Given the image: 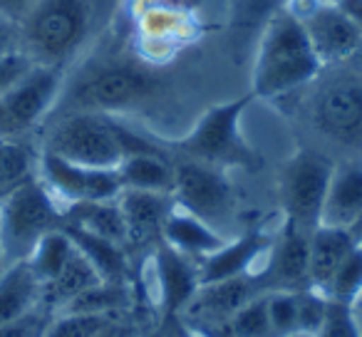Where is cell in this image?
Masks as SVG:
<instances>
[{
	"mask_svg": "<svg viewBox=\"0 0 362 337\" xmlns=\"http://www.w3.org/2000/svg\"><path fill=\"white\" fill-rule=\"evenodd\" d=\"M62 85H65L62 67L35 65L6 97H0L18 134L28 136L33 129L45 124L60 100Z\"/></svg>",
	"mask_w": 362,
	"mask_h": 337,
	"instance_id": "obj_12",
	"label": "cell"
},
{
	"mask_svg": "<svg viewBox=\"0 0 362 337\" xmlns=\"http://www.w3.org/2000/svg\"><path fill=\"white\" fill-rule=\"evenodd\" d=\"M37 179L57 199L62 208L82 201H112L122 194L117 169H90L40 151Z\"/></svg>",
	"mask_w": 362,
	"mask_h": 337,
	"instance_id": "obj_10",
	"label": "cell"
},
{
	"mask_svg": "<svg viewBox=\"0 0 362 337\" xmlns=\"http://www.w3.org/2000/svg\"><path fill=\"white\" fill-rule=\"evenodd\" d=\"M72 253H75V243L70 241V236L60 226L57 231H50L37 241V246L25 258V263L30 266L33 276L40 280V285H47L60 276V271L67 266Z\"/></svg>",
	"mask_w": 362,
	"mask_h": 337,
	"instance_id": "obj_28",
	"label": "cell"
},
{
	"mask_svg": "<svg viewBox=\"0 0 362 337\" xmlns=\"http://www.w3.org/2000/svg\"><path fill=\"white\" fill-rule=\"evenodd\" d=\"M90 25L87 0H37L21 23V50L35 65L62 67L82 45Z\"/></svg>",
	"mask_w": 362,
	"mask_h": 337,
	"instance_id": "obj_4",
	"label": "cell"
},
{
	"mask_svg": "<svg viewBox=\"0 0 362 337\" xmlns=\"http://www.w3.org/2000/svg\"><path fill=\"white\" fill-rule=\"evenodd\" d=\"M174 206L194 213L216 228L233 213V187L221 166L206 161L184 159L174 164V187H171Z\"/></svg>",
	"mask_w": 362,
	"mask_h": 337,
	"instance_id": "obj_9",
	"label": "cell"
},
{
	"mask_svg": "<svg viewBox=\"0 0 362 337\" xmlns=\"http://www.w3.org/2000/svg\"><path fill=\"white\" fill-rule=\"evenodd\" d=\"M298 300H300V290L266 292V307H268V320H271L273 337L298 335Z\"/></svg>",
	"mask_w": 362,
	"mask_h": 337,
	"instance_id": "obj_31",
	"label": "cell"
},
{
	"mask_svg": "<svg viewBox=\"0 0 362 337\" xmlns=\"http://www.w3.org/2000/svg\"><path fill=\"white\" fill-rule=\"evenodd\" d=\"M327 312V297L322 292L305 288L300 290V300H298V335L303 337H315L317 330L325 322Z\"/></svg>",
	"mask_w": 362,
	"mask_h": 337,
	"instance_id": "obj_33",
	"label": "cell"
},
{
	"mask_svg": "<svg viewBox=\"0 0 362 337\" xmlns=\"http://www.w3.org/2000/svg\"><path fill=\"white\" fill-rule=\"evenodd\" d=\"M362 218V161L335 166L322 203L320 226L352 228Z\"/></svg>",
	"mask_w": 362,
	"mask_h": 337,
	"instance_id": "obj_18",
	"label": "cell"
},
{
	"mask_svg": "<svg viewBox=\"0 0 362 337\" xmlns=\"http://www.w3.org/2000/svg\"><path fill=\"white\" fill-rule=\"evenodd\" d=\"M151 337H197L192 332V327L184 322L181 315H164V322H161L159 332Z\"/></svg>",
	"mask_w": 362,
	"mask_h": 337,
	"instance_id": "obj_39",
	"label": "cell"
},
{
	"mask_svg": "<svg viewBox=\"0 0 362 337\" xmlns=\"http://www.w3.org/2000/svg\"><path fill=\"white\" fill-rule=\"evenodd\" d=\"M362 295V246L355 243L345 261L340 263L337 273L332 276L330 285L325 290V297L332 302H342V305H355L357 297Z\"/></svg>",
	"mask_w": 362,
	"mask_h": 337,
	"instance_id": "obj_29",
	"label": "cell"
},
{
	"mask_svg": "<svg viewBox=\"0 0 362 337\" xmlns=\"http://www.w3.org/2000/svg\"><path fill=\"white\" fill-rule=\"evenodd\" d=\"M146 337H151V335H146Z\"/></svg>",
	"mask_w": 362,
	"mask_h": 337,
	"instance_id": "obj_49",
	"label": "cell"
},
{
	"mask_svg": "<svg viewBox=\"0 0 362 337\" xmlns=\"http://www.w3.org/2000/svg\"><path fill=\"white\" fill-rule=\"evenodd\" d=\"M176 3H187V0H176Z\"/></svg>",
	"mask_w": 362,
	"mask_h": 337,
	"instance_id": "obj_48",
	"label": "cell"
},
{
	"mask_svg": "<svg viewBox=\"0 0 362 337\" xmlns=\"http://www.w3.org/2000/svg\"><path fill=\"white\" fill-rule=\"evenodd\" d=\"M322 72L300 20L293 13L278 11L261 32L253 67V97L276 100L313 82Z\"/></svg>",
	"mask_w": 362,
	"mask_h": 337,
	"instance_id": "obj_2",
	"label": "cell"
},
{
	"mask_svg": "<svg viewBox=\"0 0 362 337\" xmlns=\"http://www.w3.org/2000/svg\"><path fill=\"white\" fill-rule=\"evenodd\" d=\"M159 87L154 72L134 65V62H102L85 67L70 82L65 80L50 117L70 114V112H90V114L115 117L117 112L134 110L146 102ZM47 117V119H50Z\"/></svg>",
	"mask_w": 362,
	"mask_h": 337,
	"instance_id": "obj_3",
	"label": "cell"
},
{
	"mask_svg": "<svg viewBox=\"0 0 362 337\" xmlns=\"http://www.w3.org/2000/svg\"><path fill=\"white\" fill-rule=\"evenodd\" d=\"M226 327L231 332V337H273L271 320H268V307H266V292L248 300L228 320Z\"/></svg>",
	"mask_w": 362,
	"mask_h": 337,
	"instance_id": "obj_32",
	"label": "cell"
},
{
	"mask_svg": "<svg viewBox=\"0 0 362 337\" xmlns=\"http://www.w3.org/2000/svg\"><path fill=\"white\" fill-rule=\"evenodd\" d=\"M21 50V25L0 16V57Z\"/></svg>",
	"mask_w": 362,
	"mask_h": 337,
	"instance_id": "obj_37",
	"label": "cell"
},
{
	"mask_svg": "<svg viewBox=\"0 0 362 337\" xmlns=\"http://www.w3.org/2000/svg\"><path fill=\"white\" fill-rule=\"evenodd\" d=\"M122 317L85 315V312H55L42 337H95Z\"/></svg>",
	"mask_w": 362,
	"mask_h": 337,
	"instance_id": "obj_30",
	"label": "cell"
},
{
	"mask_svg": "<svg viewBox=\"0 0 362 337\" xmlns=\"http://www.w3.org/2000/svg\"><path fill=\"white\" fill-rule=\"evenodd\" d=\"M117 174H119L122 189L171 194V187H174V164H169L164 154L127 156L117 166Z\"/></svg>",
	"mask_w": 362,
	"mask_h": 337,
	"instance_id": "obj_24",
	"label": "cell"
},
{
	"mask_svg": "<svg viewBox=\"0 0 362 337\" xmlns=\"http://www.w3.org/2000/svg\"><path fill=\"white\" fill-rule=\"evenodd\" d=\"M95 337H136V335H134V330H132L129 325H124L122 320H117V322H112L110 327H105V330H102L100 335H95Z\"/></svg>",
	"mask_w": 362,
	"mask_h": 337,
	"instance_id": "obj_41",
	"label": "cell"
},
{
	"mask_svg": "<svg viewBox=\"0 0 362 337\" xmlns=\"http://www.w3.org/2000/svg\"><path fill=\"white\" fill-rule=\"evenodd\" d=\"M45 124L40 151L90 169H117L127 156L134 154H164L149 139L107 114L70 112L50 117Z\"/></svg>",
	"mask_w": 362,
	"mask_h": 337,
	"instance_id": "obj_1",
	"label": "cell"
},
{
	"mask_svg": "<svg viewBox=\"0 0 362 337\" xmlns=\"http://www.w3.org/2000/svg\"><path fill=\"white\" fill-rule=\"evenodd\" d=\"M151 263H154L156 295H159L161 310L164 315H181L202 288L199 261L174 251L166 243H159L151 251Z\"/></svg>",
	"mask_w": 362,
	"mask_h": 337,
	"instance_id": "obj_16",
	"label": "cell"
},
{
	"mask_svg": "<svg viewBox=\"0 0 362 337\" xmlns=\"http://www.w3.org/2000/svg\"><path fill=\"white\" fill-rule=\"evenodd\" d=\"M261 288H258L256 278L248 273V276L228 278V280L218 283H206L197 290V295L192 297L181 317L187 325H218L226 327L228 320L246 305L248 300H253L256 295H261Z\"/></svg>",
	"mask_w": 362,
	"mask_h": 337,
	"instance_id": "obj_14",
	"label": "cell"
},
{
	"mask_svg": "<svg viewBox=\"0 0 362 337\" xmlns=\"http://www.w3.org/2000/svg\"><path fill=\"white\" fill-rule=\"evenodd\" d=\"M62 231L70 236V241L75 243V248L92 263L100 278L105 283H129V256L127 248L119 243H112L107 238L92 236L87 231H80L75 226H65Z\"/></svg>",
	"mask_w": 362,
	"mask_h": 337,
	"instance_id": "obj_21",
	"label": "cell"
},
{
	"mask_svg": "<svg viewBox=\"0 0 362 337\" xmlns=\"http://www.w3.org/2000/svg\"><path fill=\"white\" fill-rule=\"evenodd\" d=\"M132 305V288L129 283H97L87 288L85 292L67 302L57 312H85V315H112L122 317Z\"/></svg>",
	"mask_w": 362,
	"mask_h": 337,
	"instance_id": "obj_27",
	"label": "cell"
},
{
	"mask_svg": "<svg viewBox=\"0 0 362 337\" xmlns=\"http://www.w3.org/2000/svg\"><path fill=\"white\" fill-rule=\"evenodd\" d=\"M315 337H362L352 307L342 305V302L327 300L325 322H322V327L317 330Z\"/></svg>",
	"mask_w": 362,
	"mask_h": 337,
	"instance_id": "obj_34",
	"label": "cell"
},
{
	"mask_svg": "<svg viewBox=\"0 0 362 337\" xmlns=\"http://www.w3.org/2000/svg\"><path fill=\"white\" fill-rule=\"evenodd\" d=\"M42 305V285L25 261L13 263L0 276V325Z\"/></svg>",
	"mask_w": 362,
	"mask_h": 337,
	"instance_id": "obj_22",
	"label": "cell"
},
{
	"mask_svg": "<svg viewBox=\"0 0 362 337\" xmlns=\"http://www.w3.org/2000/svg\"><path fill=\"white\" fill-rule=\"evenodd\" d=\"M310 233L293 223H283L281 233L273 236L266 261L258 273H253L263 292L273 290H305L308 266H310Z\"/></svg>",
	"mask_w": 362,
	"mask_h": 337,
	"instance_id": "obj_11",
	"label": "cell"
},
{
	"mask_svg": "<svg viewBox=\"0 0 362 337\" xmlns=\"http://www.w3.org/2000/svg\"><path fill=\"white\" fill-rule=\"evenodd\" d=\"M62 223L87 231L92 236L107 238L112 243H119V246L127 243L124 218H122V208L117 199H112V201H82L65 206L62 208Z\"/></svg>",
	"mask_w": 362,
	"mask_h": 337,
	"instance_id": "obj_23",
	"label": "cell"
},
{
	"mask_svg": "<svg viewBox=\"0 0 362 337\" xmlns=\"http://www.w3.org/2000/svg\"><path fill=\"white\" fill-rule=\"evenodd\" d=\"M335 70V67H330ZM310 119L322 136L337 144H362V75L350 65L335 70L313 95Z\"/></svg>",
	"mask_w": 362,
	"mask_h": 337,
	"instance_id": "obj_7",
	"label": "cell"
},
{
	"mask_svg": "<svg viewBox=\"0 0 362 337\" xmlns=\"http://www.w3.org/2000/svg\"><path fill=\"white\" fill-rule=\"evenodd\" d=\"M37 6V0H0V16L21 25L25 16Z\"/></svg>",
	"mask_w": 362,
	"mask_h": 337,
	"instance_id": "obj_38",
	"label": "cell"
},
{
	"mask_svg": "<svg viewBox=\"0 0 362 337\" xmlns=\"http://www.w3.org/2000/svg\"><path fill=\"white\" fill-rule=\"evenodd\" d=\"M271 243L273 236L263 231H248L233 241H226L223 248L199 261V280L202 285H206V283L228 280L248 273L253 276V268L261 258H266Z\"/></svg>",
	"mask_w": 362,
	"mask_h": 337,
	"instance_id": "obj_17",
	"label": "cell"
},
{
	"mask_svg": "<svg viewBox=\"0 0 362 337\" xmlns=\"http://www.w3.org/2000/svg\"><path fill=\"white\" fill-rule=\"evenodd\" d=\"M8 266H11V263H8L6 251H3V246H0V276H3V273L8 271Z\"/></svg>",
	"mask_w": 362,
	"mask_h": 337,
	"instance_id": "obj_45",
	"label": "cell"
},
{
	"mask_svg": "<svg viewBox=\"0 0 362 337\" xmlns=\"http://www.w3.org/2000/svg\"><path fill=\"white\" fill-rule=\"evenodd\" d=\"M164 243L184 256L194 258V261H202V258L211 256L218 248L226 246V238L221 236L218 228L209 226L194 213L174 206L164 223Z\"/></svg>",
	"mask_w": 362,
	"mask_h": 337,
	"instance_id": "obj_19",
	"label": "cell"
},
{
	"mask_svg": "<svg viewBox=\"0 0 362 337\" xmlns=\"http://www.w3.org/2000/svg\"><path fill=\"white\" fill-rule=\"evenodd\" d=\"M37 159H40V146L30 144L28 136L0 139V199L37 177Z\"/></svg>",
	"mask_w": 362,
	"mask_h": 337,
	"instance_id": "obj_26",
	"label": "cell"
},
{
	"mask_svg": "<svg viewBox=\"0 0 362 337\" xmlns=\"http://www.w3.org/2000/svg\"><path fill=\"white\" fill-rule=\"evenodd\" d=\"M332 164L327 156L317 151H298L283 169L281 177V201L286 211V221L303 231H315L320 226L322 203L330 187Z\"/></svg>",
	"mask_w": 362,
	"mask_h": 337,
	"instance_id": "obj_8",
	"label": "cell"
},
{
	"mask_svg": "<svg viewBox=\"0 0 362 337\" xmlns=\"http://www.w3.org/2000/svg\"><path fill=\"white\" fill-rule=\"evenodd\" d=\"M345 65H350L352 70H355V72H360V75H362V42H360V45H357V50L352 52V57L345 62Z\"/></svg>",
	"mask_w": 362,
	"mask_h": 337,
	"instance_id": "obj_43",
	"label": "cell"
},
{
	"mask_svg": "<svg viewBox=\"0 0 362 337\" xmlns=\"http://www.w3.org/2000/svg\"><path fill=\"white\" fill-rule=\"evenodd\" d=\"M350 233H352V238H355V241H357V243H360V246H362V218H360V221L355 223V226L350 228Z\"/></svg>",
	"mask_w": 362,
	"mask_h": 337,
	"instance_id": "obj_44",
	"label": "cell"
},
{
	"mask_svg": "<svg viewBox=\"0 0 362 337\" xmlns=\"http://www.w3.org/2000/svg\"><path fill=\"white\" fill-rule=\"evenodd\" d=\"M320 3H340V0H320Z\"/></svg>",
	"mask_w": 362,
	"mask_h": 337,
	"instance_id": "obj_47",
	"label": "cell"
},
{
	"mask_svg": "<svg viewBox=\"0 0 362 337\" xmlns=\"http://www.w3.org/2000/svg\"><path fill=\"white\" fill-rule=\"evenodd\" d=\"M52 320V312L47 307H35L28 315L16 317L11 322L0 325V337H42Z\"/></svg>",
	"mask_w": 362,
	"mask_h": 337,
	"instance_id": "obj_35",
	"label": "cell"
},
{
	"mask_svg": "<svg viewBox=\"0 0 362 337\" xmlns=\"http://www.w3.org/2000/svg\"><path fill=\"white\" fill-rule=\"evenodd\" d=\"M298 20H300L322 70L345 65L362 42V30L337 3H315Z\"/></svg>",
	"mask_w": 362,
	"mask_h": 337,
	"instance_id": "obj_13",
	"label": "cell"
},
{
	"mask_svg": "<svg viewBox=\"0 0 362 337\" xmlns=\"http://www.w3.org/2000/svg\"><path fill=\"white\" fill-rule=\"evenodd\" d=\"M337 6H340L342 11L352 18V23L362 30V0H340Z\"/></svg>",
	"mask_w": 362,
	"mask_h": 337,
	"instance_id": "obj_40",
	"label": "cell"
},
{
	"mask_svg": "<svg viewBox=\"0 0 362 337\" xmlns=\"http://www.w3.org/2000/svg\"><path fill=\"white\" fill-rule=\"evenodd\" d=\"M62 226V206L37 177L0 199V246L8 263H21L42 236Z\"/></svg>",
	"mask_w": 362,
	"mask_h": 337,
	"instance_id": "obj_5",
	"label": "cell"
},
{
	"mask_svg": "<svg viewBox=\"0 0 362 337\" xmlns=\"http://www.w3.org/2000/svg\"><path fill=\"white\" fill-rule=\"evenodd\" d=\"M352 307H357V310H362V295L357 297V302H355V305H352Z\"/></svg>",
	"mask_w": 362,
	"mask_h": 337,
	"instance_id": "obj_46",
	"label": "cell"
},
{
	"mask_svg": "<svg viewBox=\"0 0 362 337\" xmlns=\"http://www.w3.org/2000/svg\"><path fill=\"white\" fill-rule=\"evenodd\" d=\"M97 283H102L100 273H97L95 268H92V263L75 248V253L70 256L67 266L60 271V276L52 283H47V285H42V307H47V310L55 315L67 302L75 300L80 292H85L87 288L97 285Z\"/></svg>",
	"mask_w": 362,
	"mask_h": 337,
	"instance_id": "obj_25",
	"label": "cell"
},
{
	"mask_svg": "<svg viewBox=\"0 0 362 337\" xmlns=\"http://www.w3.org/2000/svg\"><path fill=\"white\" fill-rule=\"evenodd\" d=\"M33 67H35V62L23 50L8 52V55L0 57V97H6Z\"/></svg>",
	"mask_w": 362,
	"mask_h": 337,
	"instance_id": "obj_36",
	"label": "cell"
},
{
	"mask_svg": "<svg viewBox=\"0 0 362 337\" xmlns=\"http://www.w3.org/2000/svg\"><path fill=\"white\" fill-rule=\"evenodd\" d=\"M122 208L127 233V251L146 248L154 251L159 243H164V223L169 211L174 208L171 194H154V191H134V189H122L117 196Z\"/></svg>",
	"mask_w": 362,
	"mask_h": 337,
	"instance_id": "obj_15",
	"label": "cell"
},
{
	"mask_svg": "<svg viewBox=\"0 0 362 337\" xmlns=\"http://www.w3.org/2000/svg\"><path fill=\"white\" fill-rule=\"evenodd\" d=\"M3 136H21V134H18V129H16V124H13L11 114H8L6 105H3V100H0V139H3Z\"/></svg>",
	"mask_w": 362,
	"mask_h": 337,
	"instance_id": "obj_42",
	"label": "cell"
},
{
	"mask_svg": "<svg viewBox=\"0 0 362 337\" xmlns=\"http://www.w3.org/2000/svg\"><path fill=\"white\" fill-rule=\"evenodd\" d=\"M253 95L216 105L194 124L176 149L187 154V159L206 161L214 166H251L253 151L241 136V117L248 110Z\"/></svg>",
	"mask_w": 362,
	"mask_h": 337,
	"instance_id": "obj_6",
	"label": "cell"
},
{
	"mask_svg": "<svg viewBox=\"0 0 362 337\" xmlns=\"http://www.w3.org/2000/svg\"><path fill=\"white\" fill-rule=\"evenodd\" d=\"M350 228L335 226H317L310 233V266H308V283L313 290L325 295L332 276L337 273L340 263L345 261L347 253L355 248Z\"/></svg>",
	"mask_w": 362,
	"mask_h": 337,
	"instance_id": "obj_20",
	"label": "cell"
}]
</instances>
